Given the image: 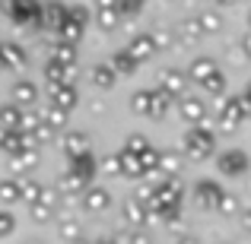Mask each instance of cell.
Masks as SVG:
<instances>
[{"label":"cell","instance_id":"1","mask_svg":"<svg viewBox=\"0 0 251 244\" xmlns=\"http://www.w3.org/2000/svg\"><path fill=\"white\" fill-rule=\"evenodd\" d=\"M6 10L19 22H38V13H45V6H38L35 0H6Z\"/></svg>","mask_w":251,"mask_h":244},{"label":"cell","instance_id":"2","mask_svg":"<svg viewBox=\"0 0 251 244\" xmlns=\"http://www.w3.org/2000/svg\"><path fill=\"white\" fill-rule=\"evenodd\" d=\"M184 149H188L191 155H197V159L213 153V133H207V130H191L188 140H184Z\"/></svg>","mask_w":251,"mask_h":244},{"label":"cell","instance_id":"3","mask_svg":"<svg viewBox=\"0 0 251 244\" xmlns=\"http://www.w3.org/2000/svg\"><path fill=\"white\" fill-rule=\"evenodd\" d=\"M245 165H248L245 153H226L220 159V168L226 171V175H239V171H245Z\"/></svg>","mask_w":251,"mask_h":244},{"label":"cell","instance_id":"4","mask_svg":"<svg viewBox=\"0 0 251 244\" xmlns=\"http://www.w3.org/2000/svg\"><path fill=\"white\" fill-rule=\"evenodd\" d=\"M153 48H156V44H153V35H140V38H134V42H130L127 51L137 57V61H147V54H150Z\"/></svg>","mask_w":251,"mask_h":244},{"label":"cell","instance_id":"5","mask_svg":"<svg viewBox=\"0 0 251 244\" xmlns=\"http://www.w3.org/2000/svg\"><path fill=\"white\" fill-rule=\"evenodd\" d=\"M162 92H169V95H175V92H184V76L175 73V70L162 73Z\"/></svg>","mask_w":251,"mask_h":244},{"label":"cell","instance_id":"6","mask_svg":"<svg viewBox=\"0 0 251 244\" xmlns=\"http://www.w3.org/2000/svg\"><path fill=\"white\" fill-rule=\"evenodd\" d=\"M191 76H194V83L203 86V80H210V76H213V64H210V61H194V67H191Z\"/></svg>","mask_w":251,"mask_h":244},{"label":"cell","instance_id":"7","mask_svg":"<svg viewBox=\"0 0 251 244\" xmlns=\"http://www.w3.org/2000/svg\"><path fill=\"white\" fill-rule=\"evenodd\" d=\"M86 206H89V209H105V206H108V194L99 190V187H92L89 194H86Z\"/></svg>","mask_w":251,"mask_h":244},{"label":"cell","instance_id":"8","mask_svg":"<svg viewBox=\"0 0 251 244\" xmlns=\"http://www.w3.org/2000/svg\"><path fill=\"white\" fill-rule=\"evenodd\" d=\"M184 117H188V121H201L203 117V102L201 98H188V102H184Z\"/></svg>","mask_w":251,"mask_h":244},{"label":"cell","instance_id":"9","mask_svg":"<svg viewBox=\"0 0 251 244\" xmlns=\"http://www.w3.org/2000/svg\"><path fill=\"white\" fill-rule=\"evenodd\" d=\"M197 197H201V203H203V197L213 203L216 197H223V194H220V187H216L213 181H201V184H197Z\"/></svg>","mask_w":251,"mask_h":244},{"label":"cell","instance_id":"10","mask_svg":"<svg viewBox=\"0 0 251 244\" xmlns=\"http://www.w3.org/2000/svg\"><path fill=\"white\" fill-rule=\"evenodd\" d=\"M13 95H16V102H25V105L35 102V89H32L29 83H19L16 89H13Z\"/></svg>","mask_w":251,"mask_h":244},{"label":"cell","instance_id":"11","mask_svg":"<svg viewBox=\"0 0 251 244\" xmlns=\"http://www.w3.org/2000/svg\"><path fill=\"white\" fill-rule=\"evenodd\" d=\"M92 83H96L99 89H108L111 86V70L108 67H96L92 70Z\"/></svg>","mask_w":251,"mask_h":244},{"label":"cell","instance_id":"12","mask_svg":"<svg viewBox=\"0 0 251 244\" xmlns=\"http://www.w3.org/2000/svg\"><path fill=\"white\" fill-rule=\"evenodd\" d=\"M118 13H121V10H99V25L115 29V25H118Z\"/></svg>","mask_w":251,"mask_h":244},{"label":"cell","instance_id":"13","mask_svg":"<svg viewBox=\"0 0 251 244\" xmlns=\"http://www.w3.org/2000/svg\"><path fill=\"white\" fill-rule=\"evenodd\" d=\"M220 22H223V19H220V13H203V16H201L203 32H216V29H220Z\"/></svg>","mask_w":251,"mask_h":244},{"label":"cell","instance_id":"14","mask_svg":"<svg viewBox=\"0 0 251 244\" xmlns=\"http://www.w3.org/2000/svg\"><path fill=\"white\" fill-rule=\"evenodd\" d=\"M6 57H10V61H6L10 67H19V64H23V54H19L16 44H6Z\"/></svg>","mask_w":251,"mask_h":244},{"label":"cell","instance_id":"15","mask_svg":"<svg viewBox=\"0 0 251 244\" xmlns=\"http://www.w3.org/2000/svg\"><path fill=\"white\" fill-rule=\"evenodd\" d=\"M130 57H134V54H130V51H121V54H118V70H134V61H130Z\"/></svg>","mask_w":251,"mask_h":244},{"label":"cell","instance_id":"16","mask_svg":"<svg viewBox=\"0 0 251 244\" xmlns=\"http://www.w3.org/2000/svg\"><path fill=\"white\" fill-rule=\"evenodd\" d=\"M220 89H223V76H220V73H213V76L207 80V92H220Z\"/></svg>","mask_w":251,"mask_h":244},{"label":"cell","instance_id":"17","mask_svg":"<svg viewBox=\"0 0 251 244\" xmlns=\"http://www.w3.org/2000/svg\"><path fill=\"white\" fill-rule=\"evenodd\" d=\"M83 146H86L83 136H67V149H70V153H74V149H83Z\"/></svg>","mask_w":251,"mask_h":244},{"label":"cell","instance_id":"18","mask_svg":"<svg viewBox=\"0 0 251 244\" xmlns=\"http://www.w3.org/2000/svg\"><path fill=\"white\" fill-rule=\"evenodd\" d=\"M242 44H245V51L251 54V35H245V42H242Z\"/></svg>","mask_w":251,"mask_h":244},{"label":"cell","instance_id":"19","mask_svg":"<svg viewBox=\"0 0 251 244\" xmlns=\"http://www.w3.org/2000/svg\"><path fill=\"white\" fill-rule=\"evenodd\" d=\"M213 3H223V6H226V3H235V0H213Z\"/></svg>","mask_w":251,"mask_h":244},{"label":"cell","instance_id":"20","mask_svg":"<svg viewBox=\"0 0 251 244\" xmlns=\"http://www.w3.org/2000/svg\"><path fill=\"white\" fill-rule=\"evenodd\" d=\"M181 244H197V241H194V238H184V241H181Z\"/></svg>","mask_w":251,"mask_h":244},{"label":"cell","instance_id":"21","mask_svg":"<svg viewBox=\"0 0 251 244\" xmlns=\"http://www.w3.org/2000/svg\"><path fill=\"white\" fill-rule=\"evenodd\" d=\"M245 225H248V228H251V213H248V219H245Z\"/></svg>","mask_w":251,"mask_h":244},{"label":"cell","instance_id":"22","mask_svg":"<svg viewBox=\"0 0 251 244\" xmlns=\"http://www.w3.org/2000/svg\"><path fill=\"white\" fill-rule=\"evenodd\" d=\"M245 95H248V98H251V86H248V92H245Z\"/></svg>","mask_w":251,"mask_h":244}]
</instances>
